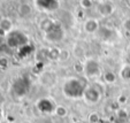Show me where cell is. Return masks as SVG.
Listing matches in <instances>:
<instances>
[{"label": "cell", "mask_w": 130, "mask_h": 123, "mask_svg": "<svg viewBox=\"0 0 130 123\" xmlns=\"http://www.w3.org/2000/svg\"><path fill=\"white\" fill-rule=\"evenodd\" d=\"M12 30H13V22L8 17L0 19V34H3L4 37H6Z\"/></svg>", "instance_id": "cell-11"}, {"label": "cell", "mask_w": 130, "mask_h": 123, "mask_svg": "<svg viewBox=\"0 0 130 123\" xmlns=\"http://www.w3.org/2000/svg\"><path fill=\"white\" fill-rule=\"evenodd\" d=\"M120 77L123 81H130V64L125 63L120 69Z\"/></svg>", "instance_id": "cell-14"}, {"label": "cell", "mask_w": 130, "mask_h": 123, "mask_svg": "<svg viewBox=\"0 0 130 123\" xmlns=\"http://www.w3.org/2000/svg\"><path fill=\"white\" fill-rule=\"evenodd\" d=\"M5 38H6V44H7V46L9 47V48L19 49L20 47L29 44V38H28V36L24 32L20 31V30L13 29Z\"/></svg>", "instance_id": "cell-3"}, {"label": "cell", "mask_w": 130, "mask_h": 123, "mask_svg": "<svg viewBox=\"0 0 130 123\" xmlns=\"http://www.w3.org/2000/svg\"><path fill=\"white\" fill-rule=\"evenodd\" d=\"M99 29H100V23L97 19L91 17L84 22V30L88 33H96L99 31Z\"/></svg>", "instance_id": "cell-9"}, {"label": "cell", "mask_w": 130, "mask_h": 123, "mask_svg": "<svg viewBox=\"0 0 130 123\" xmlns=\"http://www.w3.org/2000/svg\"><path fill=\"white\" fill-rule=\"evenodd\" d=\"M32 13V9H31V6L28 5V4H22V5H20V7H19V14H20V16L22 17H28L30 16Z\"/></svg>", "instance_id": "cell-13"}, {"label": "cell", "mask_w": 130, "mask_h": 123, "mask_svg": "<svg viewBox=\"0 0 130 123\" xmlns=\"http://www.w3.org/2000/svg\"><path fill=\"white\" fill-rule=\"evenodd\" d=\"M103 97V92H101L100 86L92 84V85H88L84 92L83 98L88 101L89 103H97Z\"/></svg>", "instance_id": "cell-6"}, {"label": "cell", "mask_w": 130, "mask_h": 123, "mask_svg": "<svg viewBox=\"0 0 130 123\" xmlns=\"http://www.w3.org/2000/svg\"><path fill=\"white\" fill-rule=\"evenodd\" d=\"M127 113H128V121H130V109L127 111Z\"/></svg>", "instance_id": "cell-22"}, {"label": "cell", "mask_w": 130, "mask_h": 123, "mask_svg": "<svg viewBox=\"0 0 130 123\" xmlns=\"http://www.w3.org/2000/svg\"><path fill=\"white\" fill-rule=\"evenodd\" d=\"M100 120L101 118L99 117V115L97 113H91L90 115H89V122L90 123H98Z\"/></svg>", "instance_id": "cell-18"}, {"label": "cell", "mask_w": 130, "mask_h": 123, "mask_svg": "<svg viewBox=\"0 0 130 123\" xmlns=\"http://www.w3.org/2000/svg\"><path fill=\"white\" fill-rule=\"evenodd\" d=\"M103 78L106 83L112 84V83H115L116 82V75L114 74L113 72H105L103 74Z\"/></svg>", "instance_id": "cell-15"}, {"label": "cell", "mask_w": 130, "mask_h": 123, "mask_svg": "<svg viewBox=\"0 0 130 123\" xmlns=\"http://www.w3.org/2000/svg\"><path fill=\"white\" fill-rule=\"evenodd\" d=\"M0 67L3 69H6L8 67V60H7V58H5V57H1L0 58Z\"/></svg>", "instance_id": "cell-19"}, {"label": "cell", "mask_w": 130, "mask_h": 123, "mask_svg": "<svg viewBox=\"0 0 130 123\" xmlns=\"http://www.w3.org/2000/svg\"><path fill=\"white\" fill-rule=\"evenodd\" d=\"M0 118H1V108H0Z\"/></svg>", "instance_id": "cell-23"}, {"label": "cell", "mask_w": 130, "mask_h": 123, "mask_svg": "<svg viewBox=\"0 0 130 123\" xmlns=\"http://www.w3.org/2000/svg\"><path fill=\"white\" fill-rule=\"evenodd\" d=\"M54 114L57 116H59V117H66L68 115V109L64 106H62V105H57V108H55Z\"/></svg>", "instance_id": "cell-16"}, {"label": "cell", "mask_w": 130, "mask_h": 123, "mask_svg": "<svg viewBox=\"0 0 130 123\" xmlns=\"http://www.w3.org/2000/svg\"><path fill=\"white\" fill-rule=\"evenodd\" d=\"M36 6L40 10L53 12L59 7V1L58 0H36Z\"/></svg>", "instance_id": "cell-8"}, {"label": "cell", "mask_w": 130, "mask_h": 123, "mask_svg": "<svg viewBox=\"0 0 130 123\" xmlns=\"http://www.w3.org/2000/svg\"><path fill=\"white\" fill-rule=\"evenodd\" d=\"M98 12L103 17L110 16L114 12V5L112 3H109V1H104V3L99 4Z\"/></svg>", "instance_id": "cell-10"}, {"label": "cell", "mask_w": 130, "mask_h": 123, "mask_svg": "<svg viewBox=\"0 0 130 123\" xmlns=\"http://www.w3.org/2000/svg\"><path fill=\"white\" fill-rule=\"evenodd\" d=\"M83 74L86 78H97L101 76L103 68L100 62L96 59H88L83 63Z\"/></svg>", "instance_id": "cell-5"}, {"label": "cell", "mask_w": 130, "mask_h": 123, "mask_svg": "<svg viewBox=\"0 0 130 123\" xmlns=\"http://www.w3.org/2000/svg\"><path fill=\"white\" fill-rule=\"evenodd\" d=\"M98 123H113V122H110V121H108V120H103V118H101Z\"/></svg>", "instance_id": "cell-21"}, {"label": "cell", "mask_w": 130, "mask_h": 123, "mask_svg": "<svg viewBox=\"0 0 130 123\" xmlns=\"http://www.w3.org/2000/svg\"><path fill=\"white\" fill-rule=\"evenodd\" d=\"M34 51H35V47L29 43V44L24 45V46L20 47V48L17 49V55H19L21 59H24V58L29 57Z\"/></svg>", "instance_id": "cell-12"}, {"label": "cell", "mask_w": 130, "mask_h": 123, "mask_svg": "<svg viewBox=\"0 0 130 123\" xmlns=\"http://www.w3.org/2000/svg\"><path fill=\"white\" fill-rule=\"evenodd\" d=\"M128 1H129V4H130V0H128Z\"/></svg>", "instance_id": "cell-24"}, {"label": "cell", "mask_w": 130, "mask_h": 123, "mask_svg": "<svg viewBox=\"0 0 130 123\" xmlns=\"http://www.w3.org/2000/svg\"><path fill=\"white\" fill-rule=\"evenodd\" d=\"M31 82L27 76H20L14 79L12 84V92L16 98H24L30 91Z\"/></svg>", "instance_id": "cell-4"}, {"label": "cell", "mask_w": 130, "mask_h": 123, "mask_svg": "<svg viewBox=\"0 0 130 123\" xmlns=\"http://www.w3.org/2000/svg\"><path fill=\"white\" fill-rule=\"evenodd\" d=\"M40 28L44 31L45 39L50 43H59L64 38V30L60 22L45 19L40 23Z\"/></svg>", "instance_id": "cell-1"}, {"label": "cell", "mask_w": 130, "mask_h": 123, "mask_svg": "<svg viewBox=\"0 0 130 123\" xmlns=\"http://www.w3.org/2000/svg\"><path fill=\"white\" fill-rule=\"evenodd\" d=\"M86 86L88 84L85 81L77 77H70L62 84V93L68 99H81L84 96Z\"/></svg>", "instance_id": "cell-2"}, {"label": "cell", "mask_w": 130, "mask_h": 123, "mask_svg": "<svg viewBox=\"0 0 130 123\" xmlns=\"http://www.w3.org/2000/svg\"><path fill=\"white\" fill-rule=\"evenodd\" d=\"M79 5L83 9H90L93 6V1L92 0H79Z\"/></svg>", "instance_id": "cell-17"}, {"label": "cell", "mask_w": 130, "mask_h": 123, "mask_svg": "<svg viewBox=\"0 0 130 123\" xmlns=\"http://www.w3.org/2000/svg\"><path fill=\"white\" fill-rule=\"evenodd\" d=\"M36 106H37V109L39 111V113L47 114V115L54 114L55 108H57V105L48 98H40L36 102Z\"/></svg>", "instance_id": "cell-7"}, {"label": "cell", "mask_w": 130, "mask_h": 123, "mask_svg": "<svg viewBox=\"0 0 130 123\" xmlns=\"http://www.w3.org/2000/svg\"><path fill=\"white\" fill-rule=\"evenodd\" d=\"M123 28L127 32H130V17H128L123 21Z\"/></svg>", "instance_id": "cell-20"}]
</instances>
